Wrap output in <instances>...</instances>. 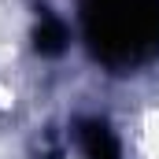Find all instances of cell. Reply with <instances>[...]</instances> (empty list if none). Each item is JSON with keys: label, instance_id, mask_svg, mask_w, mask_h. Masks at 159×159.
Instances as JSON below:
<instances>
[{"label": "cell", "instance_id": "6da1fadb", "mask_svg": "<svg viewBox=\"0 0 159 159\" xmlns=\"http://www.w3.org/2000/svg\"><path fill=\"white\" fill-rule=\"evenodd\" d=\"M81 26L89 52L111 70L159 56V0H81Z\"/></svg>", "mask_w": 159, "mask_h": 159}, {"label": "cell", "instance_id": "7a4b0ae2", "mask_svg": "<svg viewBox=\"0 0 159 159\" xmlns=\"http://www.w3.org/2000/svg\"><path fill=\"white\" fill-rule=\"evenodd\" d=\"M81 137H85V152H89V159H119V148H115V141H111L107 126L89 122Z\"/></svg>", "mask_w": 159, "mask_h": 159}]
</instances>
